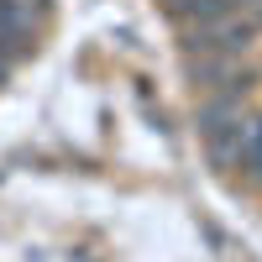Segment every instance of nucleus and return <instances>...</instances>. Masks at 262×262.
Returning a JSON list of instances; mask_svg holds the SVG:
<instances>
[{"label": "nucleus", "instance_id": "nucleus-1", "mask_svg": "<svg viewBox=\"0 0 262 262\" xmlns=\"http://www.w3.org/2000/svg\"><path fill=\"white\" fill-rule=\"evenodd\" d=\"M252 131H257V116H242V121H231V126H221V131H210V137H205L210 163L221 168V173L242 168L247 152H252Z\"/></svg>", "mask_w": 262, "mask_h": 262}, {"label": "nucleus", "instance_id": "nucleus-2", "mask_svg": "<svg viewBox=\"0 0 262 262\" xmlns=\"http://www.w3.org/2000/svg\"><path fill=\"white\" fill-rule=\"evenodd\" d=\"M247 184L252 189H262V116H257V131H252V152H247Z\"/></svg>", "mask_w": 262, "mask_h": 262}, {"label": "nucleus", "instance_id": "nucleus-3", "mask_svg": "<svg viewBox=\"0 0 262 262\" xmlns=\"http://www.w3.org/2000/svg\"><path fill=\"white\" fill-rule=\"evenodd\" d=\"M11 69H16V63H11L6 53H0V84H6V79H11Z\"/></svg>", "mask_w": 262, "mask_h": 262}]
</instances>
